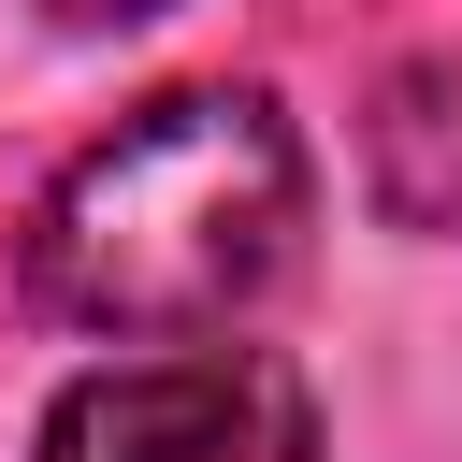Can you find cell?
<instances>
[{"label": "cell", "instance_id": "1", "mask_svg": "<svg viewBox=\"0 0 462 462\" xmlns=\"http://www.w3.org/2000/svg\"><path fill=\"white\" fill-rule=\"evenodd\" d=\"M303 245V130L274 87H159L29 202V303L116 346L231 332Z\"/></svg>", "mask_w": 462, "mask_h": 462}, {"label": "cell", "instance_id": "2", "mask_svg": "<svg viewBox=\"0 0 462 462\" xmlns=\"http://www.w3.org/2000/svg\"><path fill=\"white\" fill-rule=\"evenodd\" d=\"M43 462H318V404L274 346H159L101 361L43 404Z\"/></svg>", "mask_w": 462, "mask_h": 462}, {"label": "cell", "instance_id": "3", "mask_svg": "<svg viewBox=\"0 0 462 462\" xmlns=\"http://www.w3.org/2000/svg\"><path fill=\"white\" fill-rule=\"evenodd\" d=\"M361 173H375V202H390L404 231L462 245V43H433V58H404V72L375 87Z\"/></svg>", "mask_w": 462, "mask_h": 462}, {"label": "cell", "instance_id": "4", "mask_svg": "<svg viewBox=\"0 0 462 462\" xmlns=\"http://www.w3.org/2000/svg\"><path fill=\"white\" fill-rule=\"evenodd\" d=\"M58 29H130V14H159V0H43Z\"/></svg>", "mask_w": 462, "mask_h": 462}]
</instances>
